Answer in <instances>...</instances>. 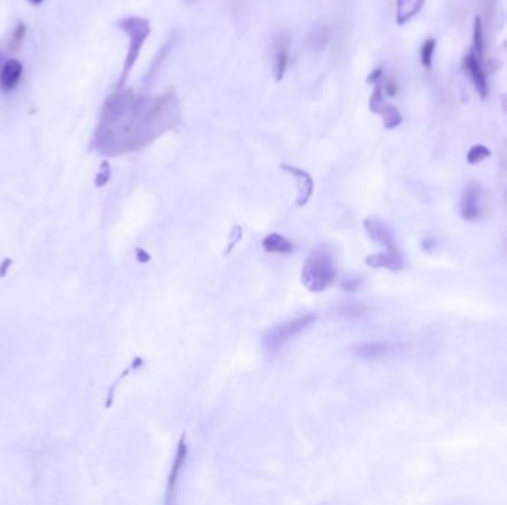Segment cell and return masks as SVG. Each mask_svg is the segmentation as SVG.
I'll return each mask as SVG.
<instances>
[{
  "instance_id": "cell-30",
  "label": "cell",
  "mask_w": 507,
  "mask_h": 505,
  "mask_svg": "<svg viewBox=\"0 0 507 505\" xmlns=\"http://www.w3.org/2000/svg\"><path fill=\"white\" fill-rule=\"evenodd\" d=\"M504 46H506V49H507V42H506V43H504Z\"/></svg>"
},
{
  "instance_id": "cell-10",
  "label": "cell",
  "mask_w": 507,
  "mask_h": 505,
  "mask_svg": "<svg viewBox=\"0 0 507 505\" xmlns=\"http://www.w3.org/2000/svg\"><path fill=\"white\" fill-rule=\"evenodd\" d=\"M23 63L20 60H6L0 67V89L4 92H12L23 78Z\"/></svg>"
},
{
  "instance_id": "cell-1",
  "label": "cell",
  "mask_w": 507,
  "mask_h": 505,
  "mask_svg": "<svg viewBox=\"0 0 507 505\" xmlns=\"http://www.w3.org/2000/svg\"><path fill=\"white\" fill-rule=\"evenodd\" d=\"M180 123L181 110L174 89L160 95H141L121 88L101 108L92 147L110 157L140 152Z\"/></svg>"
},
{
  "instance_id": "cell-14",
  "label": "cell",
  "mask_w": 507,
  "mask_h": 505,
  "mask_svg": "<svg viewBox=\"0 0 507 505\" xmlns=\"http://www.w3.org/2000/svg\"><path fill=\"white\" fill-rule=\"evenodd\" d=\"M262 248L270 254H291L294 251L292 243L277 233H273L262 240Z\"/></svg>"
},
{
  "instance_id": "cell-11",
  "label": "cell",
  "mask_w": 507,
  "mask_h": 505,
  "mask_svg": "<svg viewBox=\"0 0 507 505\" xmlns=\"http://www.w3.org/2000/svg\"><path fill=\"white\" fill-rule=\"evenodd\" d=\"M280 167L292 177L297 178L298 182V199H297V207H303L306 204L313 193V178L304 171L302 167H295L291 165H280Z\"/></svg>"
},
{
  "instance_id": "cell-12",
  "label": "cell",
  "mask_w": 507,
  "mask_h": 505,
  "mask_svg": "<svg viewBox=\"0 0 507 505\" xmlns=\"http://www.w3.org/2000/svg\"><path fill=\"white\" fill-rule=\"evenodd\" d=\"M185 455H187V446H185L184 437H181V440H180V443H178V449H177V455H175V461H174V465H173V470H171V474H169V481H168V498H166V502H168V504H169V501H171V496L174 495L175 484H177L180 472L183 470V465H184V462H185Z\"/></svg>"
},
{
  "instance_id": "cell-7",
  "label": "cell",
  "mask_w": 507,
  "mask_h": 505,
  "mask_svg": "<svg viewBox=\"0 0 507 505\" xmlns=\"http://www.w3.org/2000/svg\"><path fill=\"white\" fill-rule=\"evenodd\" d=\"M291 58V39L287 34H282L275 43V63H273V76L276 82H280L285 78Z\"/></svg>"
},
{
  "instance_id": "cell-26",
  "label": "cell",
  "mask_w": 507,
  "mask_h": 505,
  "mask_svg": "<svg viewBox=\"0 0 507 505\" xmlns=\"http://www.w3.org/2000/svg\"><path fill=\"white\" fill-rule=\"evenodd\" d=\"M421 248H423V251H426V252H431V251H435V249L438 248V241H436L434 237H427V239L423 240Z\"/></svg>"
},
{
  "instance_id": "cell-29",
  "label": "cell",
  "mask_w": 507,
  "mask_h": 505,
  "mask_svg": "<svg viewBox=\"0 0 507 505\" xmlns=\"http://www.w3.org/2000/svg\"><path fill=\"white\" fill-rule=\"evenodd\" d=\"M27 2L31 4V5H41V4L43 2V0H27Z\"/></svg>"
},
{
  "instance_id": "cell-21",
  "label": "cell",
  "mask_w": 507,
  "mask_h": 505,
  "mask_svg": "<svg viewBox=\"0 0 507 505\" xmlns=\"http://www.w3.org/2000/svg\"><path fill=\"white\" fill-rule=\"evenodd\" d=\"M27 33V27L24 23H20L16 26V28L14 30L12 36H11V41H9V49H12L14 52H16L18 49L21 48L23 45V41H24V36Z\"/></svg>"
},
{
  "instance_id": "cell-22",
  "label": "cell",
  "mask_w": 507,
  "mask_h": 505,
  "mask_svg": "<svg viewBox=\"0 0 507 505\" xmlns=\"http://www.w3.org/2000/svg\"><path fill=\"white\" fill-rule=\"evenodd\" d=\"M312 41H313V43H314L316 46H319V48L325 46V45L328 43V41H329V31H328V28H327V27H322V28L316 30V31L313 33Z\"/></svg>"
},
{
  "instance_id": "cell-15",
  "label": "cell",
  "mask_w": 507,
  "mask_h": 505,
  "mask_svg": "<svg viewBox=\"0 0 507 505\" xmlns=\"http://www.w3.org/2000/svg\"><path fill=\"white\" fill-rule=\"evenodd\" d=\"M391 348V345L389 343H381V341H375V343H365L361 344L354 348V353L358 354L361 358H380L383 354L389 353Z\"/></svg>"
},
{
  "instance_id": "cell-13",
  "label": "cell",
  "mask_w": 507,
  "mask_h": 505,
  "mask_svg": "<svg viewBox=\"0 0 507 505\" xmlns=\"http://www.w3.org/2000/svg\"><path fill=\"white\" fill-rule=\"evenodd\" d=\"M424 0H396V23L406 24L423 8Z\"/></svg>"
},
{
  "instance_id": "cell-16",
  "label": "cell",
  "mask_w": 507,
  "mask_h": 505,
  "mask_svg": "<svg viewBox=\"0 0 507 505\" xmlns=\"http://www.w3.org/2000/svg\"><path fill=\"white\" fill-rule=\"evenodd\" d=\"M485 41H483V26H482V20L481 16L475 18V26H473V45H472V51L475 52L476 57L479 60L483 58L485 53Z\"/></svg>"
},
{
  "instance_id": "cell-18",
  "label": "cell",
  "mask_w": 507,
  "mask_h": 505,
  "mask_svg": "<svg viewBox=\"0 0 507 505\" xmlns=\"http://www.w3.org/2000/svg\"><path fill=\"white\" fill-rule=\"evenodd\" d=\"M384 105H386V104H384L383 86H381L380 83H375V85H374V90H372V93H371V98H369V108H371L372 113L380 115Z\"/></svg>"
},
{
  "instance_id": "cell-8",
  "label": "cell",
  "mask_w": 507,
  "mask_h": 505,
  "mask_svg": "<svg viewBox=\"0 0 507 505\" xmlns=\"http://www.w3.org/2000/svg\"><path fill=\"white\" fill-rule=\"evenodd\" d=\"M365 229L369 234V237L380 243L381 246H384L386 249H398V243L396 239H394L391 230L386 226V224L377 218H368L365 221Z\"/></svg>"
},
{
  "instance_id": "cell-3",
  "label": "cell",
  "mask_w": 507,
  "mask_h": 505,
  "mask_svg": "<svg viewBox=\"0 0 507 505\" xmlns=\"http://www.w3.org/2000/svg\"><path fill=\"white\" fill-rule=\"evenodd\" d=\"M118 27L128 34V39H129L122 74H121V79L118 82V89H121V88H123L125 82L128 80V76L130 74V71H133L135 63L138 61L141 49L148 39L150 31H152V26H150V21L145 20V18L125 16V18H122V20L118 21Z\"/></svg>"
},
{
  "instance_id": "cell-6",
  "label": "cell",
  "mask_w": 507,
  "mask_h": 505,
  "mask_svg": "<svg viewBox=\"0 0 507 505\" xmlns=\"http://www.w3.org/2000/svg\"><path fill=\"white\" fill-rule=\"evenodd\" d=\"M463 68L467 73V76L471 78L473 82L478 93L481 98H485L488 95V82H486V74L483 71L481 60L476 57L475 52L471 51V53H467L463 58Z\"/></svg>"
},
{
  "instance_id": "cell-9",
  "label": "cell",
  "mask_w": 507,
  "mask_h": 505,
  "mask_svg": "<svg viewBox=\"0 0 507 505\" xmlns=\"http://www.w3.org/2000/svg\"><path fill=\"white\" fill-rule=\"evenodd\" d=\"M367 264L374 269H387L391 271H399L404 269L405 261L399 249H386L380 254L369 255Z\"/></svg>"
},
{
  "instance_id": "cell-25",
  "label": "cell",
  "mask_w": 507,
  "mask_h": 505,
  "mask_svg": "<svg viewBox=\"0 0 507 505\" xmlns=\"http://www.w3.org/2000/svg\"><path fill=\"white\" fill-rule=\"evenodd\" d=\"M381 78H383V67H379V68H375V70L369 74L367 82H368L369 85H375V83L380 82Z\"/></svg>"
},
{
  "instance_id": "cell-27",
  "label": "cell",
  "mask_w": 507,
  "mask_h": 505,
  "mask_svg": "<svg viewBox=\"0 0 507 505\" xmlns=\"http://www.w3.org/2000/svg\"><path fill=\"white\" fill-rule=\"evenodd\" d=\"M11 264H12V259H11V258L4 259L2 266H0V277H5V276H6V273H8L9 267H11Z\"/></svg>"
},
{
  "instance_id": "cell-4",
  "label": "cell",
  "mask_w": 507,
  "mask_h": 505,
  "mask_svg": "<svg viewBox=\"0 0 507 505\" xmlns=\"http://www.w3.org/2000/svg\"><path fill=\"white\" fill-rule=\"evenodd\" d=\"M314 321H316V317L313 314H306V316L297 317V319H294L291 322H287L284 325H279V326L273 328L265 336L266 348L270 350V351H277L282 345L287 344L291 338H294V336L298 335L299 332H303Z\"/></svg>"
},
{
  "instance_id": "cell-2",
  "label": "cell",
  "mask_w": 507,
  "mask_h": 505,
  "mask_svg": "<svg viewBox=\"0 0 507 505\" xmlns=\"http://www.w3.org/2000/svg\"><path fill=\"white\" fill-rule=\"evenodd\" d=\"M337 277V266L331 251L325 245L316 246L307 256L302 280L310 292L325 291Z\"/></svg>"
},
{
  "instance_id": "cell-23",
  "label": "cell",
  "mask_w": 507,
  "mask_h": 505,
  "mask_svg": "<svg viewBox=\"0 0 507 505\" xmlns=\"http://www.w3.org/2000/svg\"><path fill=\"white\" fill-rule=\"evenodd\" d=\"M110 177H111V171H110V166H108V163H107V162H104V163L101 165V170H100V174H98V177H97V185H98V187H103V185H106V184L108 182Z\"/></svg>"
},
{
  "instance_id": "cell-20",
  "label": "cell",
  "mask_w": 507,
  "mask_h": 505,
  "mask_svg": "<svg viewBox=\"0 0 507 505\" xmlns=\"http://www.w3.org/2000/svg\"><path fill=\"white\" fill-rule=\"evenodd\" d=\"M435 48H436V41L435 39H427L420 49V58H421V64L426 68H431V61H434V53H435Z\"/></svg>"
},
{
  "instance_id": "cell-19",
  "label": "cell",
  "mask_w": 507,
  "mask_h": 505,
  "mask_svg": "<svg viewBox=\"0 0 507 505\" xmlns=\"http://www.w3.org/2000/svg\"><path fill=\"white\" fill-rule=\"evenodd\" d=\"M491 156V150L486 148L482 144L473 145L471 150H468L467 153V163L468 165H478L481 162H483L485 159H488Z\"/></svg>"
},
{
  "instance_id": "cell-28",
  "label": "cell",
  "mask_w": 507,
  "mask_h": 505,
  "mask_svg": "<svg viewBox=\"0 0 507 505\" xmlns=\"http://www.w3.org/2000/svg\"><path fill=\"white\" fill-rule=\"evenodd\" d=\"M501 107H503V110L507 113V93H504V95H501Z\"/></svg>"
},
{
  "instance_id": "cell-24",
  "label": "cell",
  "mask_w": 507,
  "mask_h": 505,
  "mask_svg": "<svg viewBox=\"0 0 507 505\" xmlns=\"http://www.w3.org/2000/svg\"><path fill=\"white\" fill-rule=\"evenodd\" d=\"M398 90H399V86H398V83H396V82H394V80H393V79H390V78L384 79L383 92L386 93L387 97H396Z\"/></svg>"
},
{
  "instance_id": "cell-17",
  "label": "cell",
  "mask_w": 507,
  "mask_h": 505,
  "mask_svg": "<svg viewBox=\"0 0 507 505\" xmlns=\"http://www.w3.org/2000/svg\"><path fill=\"white\" fill-rule=\"evenodd\" d=\"M380 115L383 116L386 129H394L402 123V116L399 113V110L393 105H384Z\"/></svg>"
},
{
  "instance_id": "cell-5",
  "label": "cell",
  "mask_w": 507,
  "mask_h": 505,
  "mask_svg": "<svg viewBox=\"0 0 507 505\" xmlns=\"http://www.w3.org/2000/svg\"><path fill=\"white\" fill-rule=\"evenodd\" d=\"M483 190L478 182L468 184L460 200V215L464 221H479L483 217Z\"/></svg>"
}]
</instances>
